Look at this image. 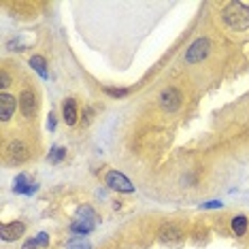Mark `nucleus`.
I'll return each mask as SVG.
<instances>
[{
	"label": "nucleus",
	"instance_id": "obj_12",
	"mask_svg": "<svg viewBox=\"0 0 249 249\" xmlns=\"http://www.w3.org/2000/svg\"><path fill=\"white\" fill-rule=\"evenodd\" d=\"M94 228H96V219H81V217H75V222L71 224V232H72V234H79V236H88Z\"/></svg>",
	"mask_w": 249,
	"mask_h": 249
},
{
	"label": "nucleus",
	"instance_id": "obj_4",
	"mask_svg": "<svg viewBox=\"0 0 249 249\" xmlns=\"http://www.w3.org/2000/svg\"><path fill=\"white\" fill-rule=\"evenodd\" d=\"M158 239L162 243H168V245H175V243H181L185 239V230H183V226L177 222H166L158 230Z\"/></svg>",
	"mask_w": 249,
	"mask_h": 249
},
{
	"label": "nucleus",
	"instance_id": "obj_1",
	"mask_svg": "<svg viewBox=\"0 0 249 249\" xmlns=\"http://www.w3.org/2000/svg\"><path fill=\"white\" fill-rule=\"evenodd\" d=\"M222 19L230 30H236V32L249 30V7L243 2H236V0L228 2L222 9Z\"/></svg>",
	"mask_w": 249,
	"mask_h": 249
},
{
	"label": "nucleus",
	"instance_id": "obj_11",
	"mask_svg": "<svg viewBox=\"0 0 249 249\" xmlns=\"http://www.w3.org/2000/svg\"><path fill=\"white\" fill-rule=\"evenodd\" d=\"M13 192H15V194H28V196H30V194H35V192H36V183H32L30 177H28L26 173H21L13 181Z\"/></svg>",
	"mask_w": 249,
	"mask_h": 249
},
{
	"label": "nucleus",
	"instance_id": "obj_13",
	"mask_svg": "<svg viewBox=\"0 0 249 249\" xmlns=\"http://www.w3.org/2000/svg\"><path fill=\"white\" fill-rule=\"evenodd\" d=\"M232 232H234L236 236H245V232H247V226H249V219L245 217V215H234L232 217Z\"/></svg>",
	"mask_w": 249,
	"mask_h": 249
},
{
	"label": "nucleus",
	"instance_id": "obj_17",
	"mask_svg": "<svg viewBox=\"0 0 249 249\" xmlns=\"http://www.w3.org/2000/svg\"><path fill=\"white\" fill-rule=\"evenodd\" d=\"M66 249H92V245L83 239V236H77V239H71Z\"/></svg>",
	"mask_w": 249,
	"mask_h": 249
},
{
	"label": "nucleus",
	"instance_id": "obj_18",
	"mask_svg": "<svg viewBox=\"0 0 249 249\" xmlns=\"http://www.w3.org/2000/svg\"><path fill=\"white\" fill-rule=\"evenodd\" d=\"M77 217H81V219H96V211L92 207H81L77 211Z\"/></svg>",
	"mask_w": 249,
	"mask_h": 249
},
{
	"label": "nucleus",
	"instance_id": "obj_10",
	"mask_svg": "<svg viewBox=\"0 0 249 249\" xmlns=\"http://www.w3.org/2000/svg\"><path fill=\"white\" fill-rule=\"evenodd\" d=\"M62 120H64L66 126H75L79 120V111H77V103L75 98H66L62 103Z\"/></svg>",
	"mask_w": 249,
	"mask_h": 249
},
{
	"label": "nucleus",
	"instance_id": "obj_19",
	"mask_svg": "<svg viewBox=\"0 0 249 249\" xmlns=\"http://www.w3.org/2000/svg\"><path fill=\"white\" fill-rule=\"evenodd\" d=\"M35 241H36L38 249H45V247H49V234H47V232H38V234L35 236Z\"/></svg>",
	"mask_w": 249,
	"mask_h": 249
},
{
	"label": "nucleus",
	"instance_id": "obj_6",
	"mask_svg": "<svg viewBox=\"0 0 249 249\" xmlns=\"http://www.w3.org/2000/svg\"><path fill=\"white\" fill-rule=\"evenodd\" d=\"M19 109L24 113L26 120H32L36 115V109H38V100H36V92L32 88H24L19 94Z\"/></svg>",
	"mask_w": 249,
	"mask_h": 249
},
{
	"label": "nucleus",
	"instance_id": "obj_22",
	"mask_svg": "<svg viewBox=\"0 0 249 249\" xmlns=\"http://www.w3.org/2000/svg\"><path fill=\"white\" fill-rule=\"evenodd\" d=\"M47 128L52 130V132L55 130V115H53V113H49V120H47Z\"/></svg>",
	"mask_w": 249,
	"mask_h": 249
},
{
	"label": "nucleus",
	"instance_id": "obj_16",
	"mask_svg": "<svg viewBox=\"0 0 249 249\" xmlns=\"http://www.w3.org/2000/svg\"><path fill=\"white\" fill-rule=\"evenodd\" d=\"M103 89H105L107 96H111V98H124V96L130 94L128 88H111V86H105Z\"/></svg>",
	"mask_w": 249,
	"mask_h": 249
},
{
	"label": "nucleus",
	"instance_id": "obj_23",
	"mask_svg": "<svg viewBox=\"0 0 249 249\" xmlns=\"http://www.w3.org/2000/svg\"><path fill=\"white\" fill-rule=\"evenodd\" d=\"M21 249H38V245H36V241L35 239H30V241H26L24 243V247Z\"/></svg>",
	"mask_w": 249,
	"mask_h": 249
},
{
	"label": "nucleus",
	"instance_id": "obj_5",
	"mask_svg": "<svg viewBox=\"0 0 249 249\" xmlns=\"http://www.w3.org/2000/svg\"><path fill=\"white\" fill-rule=\"evenodd\" d=\"M181 105H183V94H181V89L177 88H164L162 94H160V107L164 111L168 113H175L181 109Z\"/></svg>",
	"mask_w": 249,
	"mask_h": 249
},
{
	"label": "nucleus",
	"instance_id": "obj_2",
	"mask_svg": "<svg viewBox=\"0 0 249 249\" xmlns=\"http://www.w3.org/2000/svg\"><path fill=\"white\" fill-rule=\"evenodd\" d=\"M209 53H211V43H209V38H205V36L196 38V41L190 45L188 52H185V64H198V62H202Z\"/></svg>",
	"mask_w": 249,
	"mask_h": 249
},
{
	"label": "nucleus",
	"instance_id": "obj_21",
	"mask_svg": "<svg viewBox=\"0 0 249 249\" xmlns=\"http://www.w3.org/2000/svg\"><path fill=\"white\" fill-rule=\"evenodd\" d=\"M202 209H222V202H217V200L205 202V205H202Z\"/></svg>",
	"mask_w": 249,
	"mask_h": 249
},
{
	"label": "nucleus",
	"instance_id": "obj_3",
	"mask_svg": "<svg viewBox=\"0 0 249 249\" xmlns=\"http://www.w3.org/2000/svg\"><path fill=\"white\" fill-rule=\"evenodd\" d=\"M105 185H109L111 190L120 192V194H132L134 192V183L120 171H109L105 175Z\"/></svg>",
	"mask_w": 249,
	"mask_h": 249
},
{
	"label": "nucleus",
	"instance_id": "obj_9",
	"mask_svg": "<svg viewBox=\"0 0 249 249\" xmlns=\"http://www.w3.org/2000/svg\"><path fill=\"white\" fill-rule=\"evenodd\" d=\"M7 156L11 158V162L21 164V162H26L28 158H30V149H28L21 141H11L9 147H7Z\"/></svg>",
	"mask_w": 249,
	"mask_h": 249
},
{
	"label": "nucleus",
	"instance_id": "obj_14",
	"mask_svg": "<svg viewBox=\"0 0 249 249\" xmlns=\"http://www.w3.org/2000/svg\"><path fill=\"white\" fill-rule=\"evenodd\" d=\"M30 66L38 72V77L41 79H47L49 72H47V60L43 58V55H32L30 58Z\"/></svg>",
	"mask_w": 249,
	"mask_h": 249
},
{
	"label": "nucleus",
	"instance_id": "obj_7",
	"mask_svg": "<svg viewBox=\"0 0 249 249\" xmlns=\"http://www.w3.org/2000/svg\"><path fill=\"white\" fill-rule=\"evenodd\" d=\"M24 234H26V224L19 222V219H15V222H9V224H2V226H0V236H2L4 243L19 241Z\"/></svg>",
	"mask_w": 249,
	"mask_h": 249
},
{
	"label": "nucleus",
	"instance_id": "obj_8",
	"mask_svg": "<svg viewBox=\"0 0 249 249\" xmlns=\"http://www.w3.org/2000/svg\"><path fill=\"white\" fill-rule=\"evenodd\" d=\"M18 105H19V98H15V96H11L7 92L0 94V117H2V122H9L15 115Z\"/></svg>",
	"mask_w": 249,
	"mask_h": 249
},
{
	"label": "nucleus",
	"instance_id": "obj_15",
	"mask_svg": "<svg viewBox=\"0 0 249 249\" xmlns=\"http://www.w3.org/2000/svg\"><path fill=\"white\" fill-rule=\"evenodd\" d=\"M64 158H66V149H64V147H58V145H55V147H52V151H49L47 160L52 162V164H60L62 160H64Z\"/></svg>",
	"mask_w": 249,
	"mask_h": 249
},
{
	"label": "nucleus",
	"instance_id": "obj_20",
	"mask_svg": "<svg viewBox=\"0 0 249 249\" xmlns=\"http://www.w3.org/2000/svg\"><path fill=\"white\" fill-rule=\"evenodd\" d=\"M9 86H11V75L7 72V69H2V71H0V88H2V92H4V89H7Z\"/></svg>",
	"mask_w": 249,
	"mask_h": 249
}]
</instances>
